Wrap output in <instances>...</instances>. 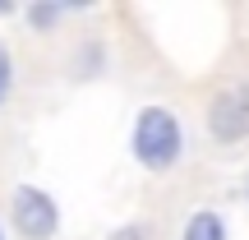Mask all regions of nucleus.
Instances as JSON below:
<instances>
[{"label":"nucleus","mask_w":249,"mask_h":240,"mask_svg":"<svg viewBox=\"0 0 249 240\" xmlns=\"http://www.w3.org/2000/svg\"><path fill=\"white\" fill-rule=\"evenodd\" d=\"M129 152L143 171H176L185 162V125H180V116L161 102L143 107L129 129Z\"/></svg>","instance_id":"obj_1"},{"label":"nucleus","mask_w":249,"mask_h":240,"mask_svg":"<svg viewBox=\"0 0 249 240\" xmlns=\"http://www.w3.org/2000/svg\"><path fill=\"white\" fill-rule=\"evenodd\" d=\"M9 226L23 240H55L60 236V203L42 185H18L9 194Z\"/></svg>","instance_id":"obj_2"},{"label":"nucleus","mask_w":249,"mask_h":240,"mask_svg":"<svg viewBox=\"0 0 249 240\" xmlns=\"http://www.w3.org/2000/svg\"><path fill=\"white\" fill-rule=\"evenodd\" d=\"M208 134H213L217 143L249 139V88H245V83L222 88L213 102H208Z\"/></svg>","instance_id":"obj_3"},{"label":"nucleus","mask_w":249,"mask_h":240,"mask_svg":"<svg viewBox=\"0 0 249 240\" xmlns=\"http://www.w3.org/2000/svg\"><path fill=\"white\" fill-rule=\"evenodd\" d=\"M180 240H226V217L217 208H194Z\"/></svg>","instance_id":"obj_4"},{"label":"nucleus","mask_w":249,"mask_h":240,"mask_svg":"<svg viewBox=\"0 0 249 240\" xmlns=\"http://www.w3.org/2000/svg\"><path fill=\"white\" fill-rule=\"evenodd\" d=\"M23 18H28L33 28H55V23L65 18V5H60V0H51V5H28Z\"/></svg>","instance_id":"obj_5"},{"label":"nucleus","mask_w":249,"mask_h":240,"mask_svg":"<svg viewBox=\"0 0 249 240\" xmlns=\"http://www.w3.org/2000/svg\"><path fill=\"white\" fill-rule=\"evenodd\" d=\"M9 92H14V55H9L5 42H0V107L9 102Z\"/></svg>","instance_id":"obj_6"},{"label":"nucleus","mask_w":249,"mask_h":240,"mask_svg":"<svg viewBox=\"0 0 249 240\" xmlns=\"http://www.w3.org/2000/svg\"><path fill=\"white\" fill-rule=\"evenodd\" d=\"M111 240H152V231L143 222H129V226H120V231H111Z\"/></svg>","instance_id":"obj_7"},{"label":"nucleus","mask_w":249,"mask_h":240,"mask_svg":"<svg viewBox=\"0 0 249 240\" xmlns=\"http://www.w3.org/2000/svg\"><path fill=\"white\" fill-rule=\"evenodd\" d=\"M0 14H14V5H0Z\"/></svg>","instance_id":"obj_8"},{"label":"nucleus","mask_w":249,"mask_h":240,"mask_svg":"<svg viewBox=\"0 0 249 240\" xmlns=\"http://www.w3.org/2000/svg\"><path fill=\"white\" fill-rule=\"evenodd\" d=\"M0 240H5V226H0Z\"/></svg>","instance_id":"obj_9"}]
</instances>
